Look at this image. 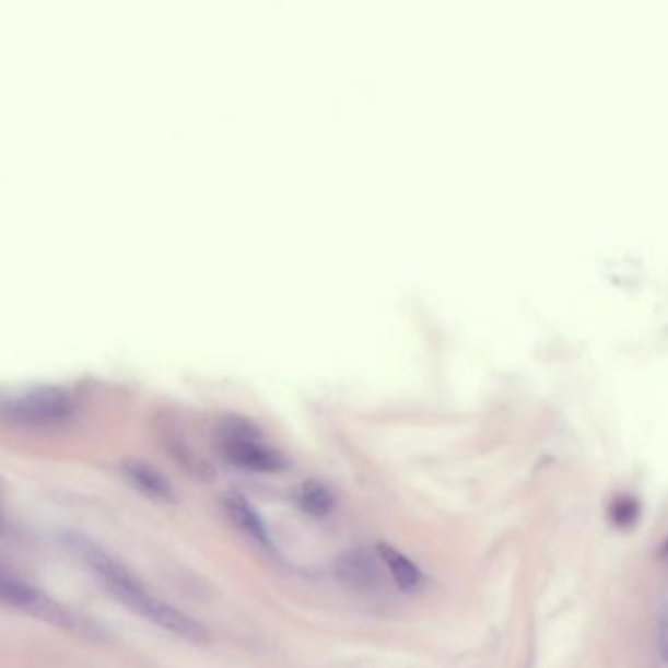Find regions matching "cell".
<instances>
[{"instance_id":"1","label":"cell","mask_w":668,"mask_h":668,"mask_svg":"<svg viewBox=\"0 0 668 668\" xmlns=\"http://www.w3.org/2000/svg\"><path fill=\"white\" fill-rule=\"evenodd\" d=\"M69 546L75 549L81 559L85 561L89 569L101 578L106 590L113 594L118 602L130 608L138 616L160 625L161 630L169 631L179 635L183 640L204 641L208 637L207 628H202L197 620H192L187 613L179 612L169 603L160 598L151 596L136 576H133L122 563H118L114 556L108 555L101 547L91 543L89 539L81 536H71Z\"/></svg>"},{"instance_id":"2","label":"cell","mask_w":668,"mask_h":668,"mask_svg":"<svg viewBox=\"0 0 668 668\" xmlns=\"http://www.w3.org/2000/svg\"><path fill=\"white\" fill-rule=\"evenodd\" d=\"M220 449L227 461L255 472H279L286 467L283 455L265 445L254 425L242 418H227L220 425Z\"/></svg>"},{"instance_id":"3","label":"cell","mask_w":668,"mask_h":668,"mask_svg":"<svg viewBox=\"0 0 668 668\" xmlns=\"http://www.w3.org/2000/svg\"><path fill=\"white\" fill-rule=\"evenodd\" d=\"M0 596H2V602L10 608L20 610V612L32 616V618H38L46 623H51V625L61 628V630L77 631V633H91L93 631L89 621L77 618L71 610H67L61 603L51 600L46 594L39 593L38 588L22 583L20 578H14L9 573L2 574Z\"/></svg>"},{"instance_id":"4","label":"cell","mask_w":668,"mask_h":668,"mask_svg":"<svg viewBox=\"0 0 668 668\" xmlns=\"http://www.w3.org/2000/svg\"><path fill=\"white\" fill-rule=\"evenodd\" d=\"M4 415L24 425H56L73 412V400L59 388H36L4 402Z\"/></svg>"},{"instance_id":"5","label":"cell","mask_w":668,"mask_h":668,"mask_svg":"<svg viewBox=\"0 0 668 668\" xmlns=\"http://www.w3.org/2000/svg\"><path fill=\"white\" fill-rule=\"evenodd\" d=\"M336 574L339 581L355 590H371L380 583V565L377 556L371 555L367 549H349L336 561Z\"/></svg>"},{"instance_id":"6","label":"cell","mask_w":668,"mask_h":668,"mask_svg":"<svg viewBox=\"0 0 668 668\" xmlns=\"http://www.w3.org/2000/svg\"><path fill=\"white\" fill-rule=\"evenodd\" d=\"M224 508L230 519L236 524L244 534L255 539L259 546L273 547V539L269 534V527L265 519L259 516V512L242 496V494H227L224 499Z\"/></svg>"},{"instance_id":"7","label":"cell","mask_w":668,"mask_h":668,"mask_svg":"<svg viewBox=\"0 0 668 668\" xmlns=\"http://www.w3.org/2000/svg\"><path fill=\"white\" fill-rule=\"evenodd\" d=\"M124 474L145 496L153 500H163V502L173 500V489H171L169 480L165 479L157 469H153L148 462L133 461V459L124 461Z\"/></svg>"},{"instance_id":"8","label":"cell","mask_w":668,"mask_h":668,"mask_svg":"<svg viewBox=\"0 0 668 668\" xmlns=\"http://www.w3.org/2000/svg\"><path fill=\"white\" fill-rule=\"evenodd\" d=\"M377 551L378 559H380L383 565L388 569V573L395 578L398 588H402L406 593H410V590H415V588L422 584V573H420V569H418L408 556L402 555L400 551H396L395 547L380 543Z\"/></svg>"},{"instance_id":"9","label":"cell","mask_w":668,"mask_h":668,"mask_svg":"<svg viewBox=\"0 0 668 668\" xmlns=\"http://www.w3.org/2000/svg\"><path fill=\"white\" fill-rule=\"evenodd\" d=\"M296 500H298V506L310 516H326L333 508L331 490L318 480L302 482L301 489L296 492Z\"/></svg>"},{"instance_id":"10","label":"cell","mask_w":668,"mask_h":668,"mask_svg":"<svg viewBox=\"0 0 668 668\" xmlns=\"http://www.w3.org/2000/svg\"><path fill=\"white\" fill-rule=\"evenodd\" d=\"M171 457H175L185 471L198 480H210L214 477L212 467L207 459H202L198 453L192 452L189 445L180 440H169Z\"/></svg>"},{"instance_id":"11","label":"cell","mask_w":668,"mask_h":668,"mask_svg":"<svg viewBox=\"0 0 668 668\" xmlns=\"http://www.w3.org/2000/svg\"><path fill=\"white\" fill-rule=\"evenodd\" d=\"M640 500L630 494H618L610 504V521L618 529H631L640 521Z\"/></svg>"},{"instance_id":"12","label":"cell","mask_w":668,"mask_h":668,"mask_svg":"<svg viewBox=\"0 0 668 668\" xmlns=\"http://www.w3.org/2000/svg\"><path fill=\"white\" fill-rule=\"evenodd\" d=\"M659 647L663 659L668 660V603L659 623Z\"/></svg>"},{"instance_id":"13","label":"cell","mask_w":668,"mask_h":668,"mask_svg":"<svg viewBox=\"0 0 668 668\" xmlns=\"http://www.w3.org/2000/svg\"><path fill=\"white\" fill-rule=\"evenodd\" d=\"M663 551H665V553H667L668 555V539H667V543H665V549H663Z\"/></svg>"}]
</instances>
